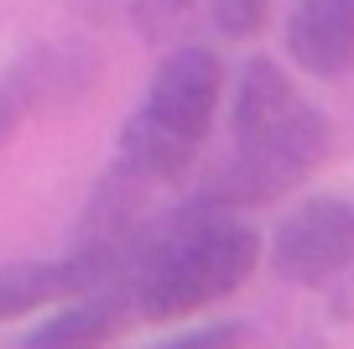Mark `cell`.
<instances>
[{
  "instance_id": "cell-2",
  "label": "cell",
  "mask_w": 354,
  "mask_h": 349,
  "mask_svg": "<svg viewBox=\"0 0 354 349\" xmlns=\"http://www.w3.org/2000/svg\"><path fill=\"white\" fill-rule=\"evenodd\" d=\"M230 156L209 188L230 208H261L302 183L328 152V115L297 94L281 63L245 57L230 105Z\"/></svg>"
},
{
  "instance_id": "cell-12",
  "label": "cell",
  "mask_w": 354,
  "mask_h": 349,
  "mask_svg": "<svg viewBox=\"0 0 354 349\" xmlns=\"http://www.w3.org/2000/svg\"><path fill=\"white\" fill-rule=\"evenodd\" d=\"M245 334H250L245 323L224 318V323H203V328H188V334L167 339V344H156V349H245Z\"/></svg>"
},
{
  "instance_id": "cell-8",
  "label": "cell",
  "mask_w": 354,
  "mask_h": 349,
  "mask_svg": "<svg viewBox=\"0 0 354 349\" xmlns=\"http://www.w3.org/2000/svg\"><path fill=\"white\" fill-rule=\"evenodd\" d=\"M125 318H131L125 292H84L68 297V307H57L53 318L32 323L16 349H104Z\"/></svg>"
},
{
  "instance_id": "cell-13",
  "label": "cell",
  "mask_w": 354,
  "mask_h": 349,
  "mask_svg": "<svg viewBox=\"0 0 354 349\" xmlns=\"http://www.w3.org/2000/svg\"><path fill=\"white\" fill-rule=\"evenodd\" d=\"M292 349H328V344H323L318 334H302V339H297V344H292Z\"/></svg>"
},
{
  "instance_id": "cell-1",
  "label": "cell",
  "mask_w": 354,
  "mask_h": 349,
  "mask_svg": "<svg viewBox=\"0 0 354 349\" xmlns=\"http://www.w3.org/2000/svg\"><path fill=\"white\" fill-rule=\"evenodd\" d=\"M255 266H261V235L203 183L198 193H188L177 208L141 229L125 297L131 313L146 323H177L240 292Z\"/></svg>"
},
{
  "instance_id": "cell-7",
  "label": "cell",
  "mask_w": 354,
  "mask_h": 349,
  "mask_svg": "<svg viewBox=\"0 0 354 349\" xmlns=\"http://www.w3.org/2000/svg\"><path fill=\"white\" fill-rule=\"evenodd\" d=\"M84 292H100V287L73 251L57 261H0V323H16L47 303H68Z\"/></svg>"
},
{
  "instance_id": "cell-4",
  "label": "cell",
  "mask_w": 354,
  "mask_h": 349,
  "mask_svg": "<svg viewBox=\"0 0 354 349\" xmlns=\"http://www.w3.org/2000/svg\"><path fill=\"white\" fill-rule=\"evenodd\" d=\"M219 94H224V63L209 47L183 42L156 63L136 115H146L156 131H167L172 141L198 152L209 125H214V115H219Z\"/></svg>"
},
{
  "instance_id": "cell-9",
  "label": "cell",
  "mask_w": 354,
  "mask_h": 349,
  "mask_svg": "<svg viewBox=\"0 0 354 349\" xmlns=\"http://www.w3.org/2000/svg\"><path fill=\"white\" fill-rule=\"evenodd\" d=\"M115 162H125L131 172H141L146 183H172V177L188 172L193 146H183L167 131H156L146 115H131V120L120 125V141H115Z\"/></svg>"
},
{
  "instance_id": "cell-3",
  "label": "cell",
  "mask_w": 354,
  "mask_h": 349,
  "mask_svg": "<svg viewBox=\"0 0 354 349\" xmlns=\"http://www.w3.org/2000/svg\"><path fill=\"white\" fill-rule=\"evenodd\" d=\"M271 271L292 287H333L354 271V198L318 193L271 229Z\"/></svg>"
},
{
  "instance_id": "cell-5",
  "label": "cell",
  "mask_w": 354,
  "mask_h": 349,
  "mask_svg": "<svg viewBox=\"0 0 354 349\" xmlns=\"http://www.w3.org/2000/svg\"><path fill=\"white\" fill-rule=\"evenodd\" d=\"M100 73V57L84 42H37L0 73V146L11 141L37 109L84 94Z\"/></svg>"
},
{
  "instance_id": "cell-11",
  "label": "cell",
  "mask_w": 354,
  "mask_h": 349,
  "mask_svg": "<svg viewBox=\"0 0 354 349\" xmlns=\"http://www.w3.org/2000/svg\"><path fill=\"white\" fill-rule=\"evenodd\" d=\"M203 11H209V21H214V32H219V37L245 42V37L261 32L266 0H203Z\"/></svg>"
},
{
  "instance_id": "cell-10",
  "label": "cell",
  "mask_w": 354,
  "mask_h": 349,
  "mask_svg": "<svg viewBox=\"0 0 354 349\" xmlns=\"http://www.w3.org/2000/svg\"><path fill=\"white\" fill-rule=\"evenodd\" d=\"M131 26L151 47H183L198 26V0H131Z\"/></svg>"
},
{
  "instance_id": "cell-6",
  "label": "cell",
  "mask_w": 354,
  "mask_h": 349,
  "mask_svg": "<svg viewBox=\"0 0 354 349\" xmlns=\"http://www.w3.org/2000/svg\"><path fill=\"white\" fill-rule=\"evenodd\" d=\"M281 42L308 78H339L354 63V0H292Z\"/></svg>"
}]
</instances>
